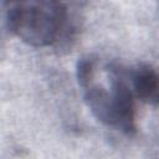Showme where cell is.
Returning <instances> with one entry per match:
<instances>
[{
	"label": "cell",
	"mask_w": 159,
	"mask_h": 159,
	"mask_svg": "<svg viewBox=\"0 0 159 159\" xmlns=\"http://www.w3.org/2000/svg\"><path fill=\"white\" fill-rule=\"evenodd\" d=\"M127 77L128 72L120 66H101L89 57L77 65L78 83L92 114L113 129L132 133L135 130L134 92Z\"/></svg>",
	"instance_id": "obj_1"
},
{
	"label": "cell",
	"mask_w": 159,
	"mask_h": 159,
	"mask_svg": "<svg viewBox=\"0 0 159 159\" xmlns=\"http://www.w3.org/2000/svg\"><path fill=\"white\" fill-rule=\"evenodd\" d=\"M5 15L9 30L36 47L53 43L66 21L61 0H6Z\"/></svg>",
	"instance_id": "obj_2"
},
{
	"label": "cell",
	"mask_w": 159,
	"mask_h": 159,
	"mask_svg": "<svg viewBox=\"0 0 159 159\" xmlns=\"http://www.w3.org/2000/svg\"><path fill=\"white\" fill-rule=\"evenodd\" d=\"M129 81L134 94L142 101L159 104V75L149 66H139L129 71Z\"/></svg>",
	"instance_id": "obj_3"
}]
</instances>
